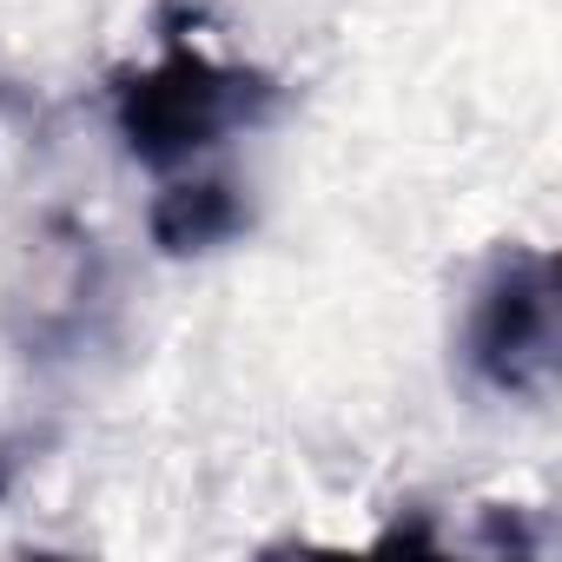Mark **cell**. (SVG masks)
<instances>
[{
  "instance_id": "1",
  "label": "cell",
  "mask_w": 562,
  "mask_h": 562,
  "mask_svg": "<svg viewBox=\"0 0 562 562\" xmlns=\"http://www.w3.org/2000/svg\"><path fill=\"white\" fill-rule=\"evenodd\" d=\"M278 100H285V87L271 74L205 54L179 27V14H166L153 67L113 74V126H120L126 153L153 172H172L245 126H265L278 113Z\"/></svg>"
},
{
  "instance_id": "2",
  "label": "cell",
  "mask_w": 562,
  "mask_h": 562,
  "mask_svg": "<svg viewBox=\"0 0 562 562\" xmlns=\"http://www.w3.org/2000/svg\"><path fill=\"white\" fill-rule=\"evenodd\" d=\"M113 325V258L74 212H41L0 265V331L34 364L87 358Z\"/></svg>"
},
{
  "instance_id": "3",
  "label": "cell",
  "mask_w": 562,
  "mask_h": 562,
  "mask_svg": "<svg viewBox=\"0 0 562 562\" xmlns=\"http://www.w3.org/2000/svg\"><path fill=\"white\" fill-rule=\"evenodd\" d=\"M562 358L555 318V258L536 245H509L476 278V299L463 318V364L496 397H549Z\"/></svg>"
},
{
  "instance_id": "4",
  "label": "cell",
  "mask_w": 562,
  "mask_h": 562,
  "mask_svg": "<svg viewBox=\"0 0 562 562\" xmlns=\"http://www.w3.org/2000/svg\"><path fill=\"white\" fill-rule=\"evenodd\" d=\"M245 225H251V205L232 179H179L146 212V232L166 258H205V251L232 245Z\"/></svg>"
},
{
  "instance_id": "5",
  "label": "cell",
  "mask_w": 562,
  "mask_h": 562,
  "mask_svg": "<svg viewBox=\"0 0 562 562\" xmlns=\"http://www.w3.org/2000/svg\"><path fill=\"white\" fill-rule=\"evenodd\" d=\"M14 476H21V457H14V450H0V496L14 490Z\"/></svg>"
}]
</instances>
